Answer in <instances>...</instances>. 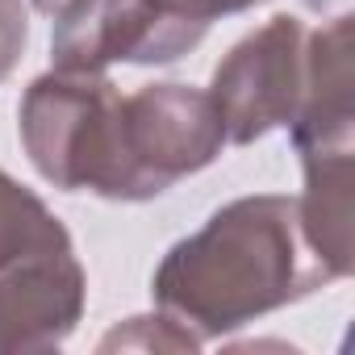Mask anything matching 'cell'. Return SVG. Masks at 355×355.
<instances>
[{
	"label": "cell",
	"mask_w": 355,
	"mask_h": 355,
	"mask_svg": "<svg viewBox=\"0 0 355 355\" xmlns=\"http://www.w3.org/2000/svg\"><path fill=\"white\" fill-rule=\"evenodd\" d=\"M355 130V71H351V17H334L305 34V88L288 121L297 150L351 146Z\"/></svg>",
	"instance_id": "obj_6"
},
{
	"label": "cell",
	"mask_w": 355,
	"mask_h": 355,
	"mask_svg": "<svg viewBox=\"0 0 355 355\" xmlns=\"http://www.w3.org/2000/svg\"><path fill=\"white\" fill-rule=\"evenodd\" d=\"M30 5L42 13V17H51V21H59V17H67L71 9H80L84 0H30Z\"/></svg>",
	"instance_id": "obj_12"
},
{
	"label": "cell",
	"mask_w": 355,
	"mask_h": 355,
	"mask_svg": "<svg viewBox=\"0 0 355 355\" xmlns=\"http://www.w3.org/2000/svg\"><path fill=\"white\" fill-rule=\"evenodd\" d=\"M113 347H138V351H197L205 347L193 330H184L171 313H150V318H130L125 326H117L113 334H105L101 351H113Z\"/></svg>",
	"instance_id": "obj_10"
},
{
	"label": "cell",
	"mask_w": 355,
	"mask_h": 355,
	"mask_svg": "<svg viewBox=\"0 0 355 355\" xmlns=\"http://www.w3.org/2000/svg\"><path fill=\"white\" fill-rule=\"evenodd\" d=\"M134 5L150 17V26L159 30L171 63L189 55L205 30L218 21V17H230V13H247L255 5H263V0H134Z\"/></svg>",
	"instance_id": "obj_9"
},
{
	"label": "cell",
	"mask_w": 355,
	"mask_h": 355,
	"mask_svg": "<svg viewBox=\"0 0 355 355\" xmlns=\"http://www.w3.org/2000/svg\"><path fill=\"white\" fill-rule=\"evenodd\" d=\"M326 284L334 272L305 243L297 197L259 193L214 209L197 234L175 243L150 293L163 313L209 343Z\"/></svg>",
	"instance_id": "obj_1"
},
{
	"label": "cell",
	"mask_w": 355,
	"mask_h": 355,
	"mask_svg": "<svg viewBox=\"0 0 355 355\" xmlns=\"http://www.w3.org/2000/svg\"><path fill=\"white\" fill-rule=\"evenodd\" d=\"M305 167V193L297 197L301 234L313 255L334 272V280L351 276L355 251V175H351V146L326 150H297Z\"/></svg>",
	"instance_id": "obj_7"
},
{
	"label": "cell",
	"mask_w": 355,
	"mask_h": 355,
	"mask_svg": "<svg viewBox=\"0 0 355 355\" xmlns=\"http://www.w3.org/2000/svg\"><path fill=\"white\" fill-rule=\"evenodd\" d=\"M226 146L209 92L189 84H146L121 96L125 201L163 197L175 180L205 171Z\"/></svg>",
	"instance_id": "obj_3"
},
{
	"label": "cell",
	"mask_w": 355,
	"mask_h": 355,
	"mask_svg": "<svg viewBox=\"0 0 355 355\" xmlns=\"http://www.w3.org/2000/svg\"><path fill=\"white\" fill-rule=\"evenodd\" d=\"M17 130L30 163L63 193H96L125 201L121 92L105 71H46L17 109Z\"/></svg>",
	"instance_id": "obj_2"
},
{
	"label": "cell",
	"mask_w": 355,
	"mask_h": 355,
	"mask_svg": "<svg viewBox=\"0 0 355 355\" xmlns=\"http://www.w3.org/2000/svg\"><path fill=\"white\" fill-rule=\"evenodd\" d=\"M30 42V9L26 0H0V80H9Z\"/></svg>",
	"instance_id": "obj_11"
},
{
	"label": "cell",
	"mask_w": 355,
	"mask_h": 355,
	"mask_svg": "<svg viewBox=\"0 0 355 355\" xmlns=\"http://www.w3.org/2000/svg\"><path fill=\"white\" fill-rule=\"evenodd\" d=\"M67 247H71V234L46 209V201L34 197L9 171H0V272L51 251H67Z\"/></svg>",
	"instance_id": "obj_8"
},
{
	"label": "cell",
	"mask_w": 355,
	"mask_h": 355,
	"mask_svg": "<svg viewBox=\"0 0 355 355\" xmlns=\"http://www.w3.org/2000/svg\"><path fill=\"white\" fill-rule=\"evenodd\" d=\"M88 276L76 247L0 272V355L59 351L84 318Z\"/></svg>",
	"instance_id": "obj_5"
},
{
	"label": "cell",
	"mask_w": 355,
	"mask_h": 355,
	"mask_svg": "<svg viewBox=\"0 0 355 355\" xmlns=\"http://www.w3.org/2000/svg\"><path fill=\"white\" fill-rule=\"evenodd\" d=\"M305 34L301 17L280 13L218 63L209 101L222 117L226 142L247 146L272 130H288L305 88Z\"/></svg>",
	"instance_id": "obj_4"
}]
</instances>
